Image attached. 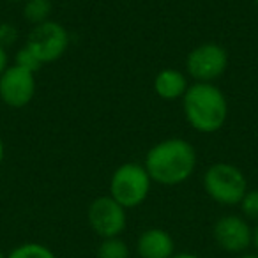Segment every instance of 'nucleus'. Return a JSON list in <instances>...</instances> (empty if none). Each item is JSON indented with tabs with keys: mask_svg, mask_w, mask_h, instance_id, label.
<instances>
[{
	"mask_svg": "<svg viewBox=\"0 0 258 258\" xmlns=\"http://www.w3.org/2000/svg\"><path fill=\"white\" fill-rule=\"evenodd\" d=\"M8 4H18V2H25V0H4Z\"/></svg>",
	"mask_w": 258,
	"mask_h": 258,
	"instance_id": "nucleus-23",
	"label": "nucleus"
},
{
	"mask_svg": "<svg viewBox=\"0 0 258 258\" xmlns=\"http://www.w3.org/2000/svg\"><path fill=\"white\" fill-rule=\"evenodd\" d=\"M180 101L187 124L202 135L218 133L228 120V99L216 83H191Z\"/></svg>",
	"mask_w": 258,
	"mask_h": 258,
	"instance_id": "nucleus-2",
	"label": "nucleus"
},
{
	"mask_svg": "<svg viewBox=\"0 0 258 258\" xmlns=\"http://www.w3.org/2000/svg\"><path fill=\"white\" fill-rule=\"evenodd\" d=\"M0 258H8V254H4L2 251H0Z\"/></svg>",
	"mask_w": 258,
	"mask_h": 258,
	"instance_id": "nucleus-24",
	"label": "nucleus"
},
{
	"mask_svg": "<svg viewBox=\"0 0 258 258\" xmlns=\"http://www.w3.org/2000/svg\"><path fill=\"white\" fill-rule=\"evenodd\" d=\"M253 247L256 249V253H258V223L254 225V228H253Z\"/></svg>",
	"mask_w": 258,
	"mask_h": 258,
	"instance_id": "nucleus-20",
	"label": "nucleus"
},
{
	"mask_svg": "<svg viewBox=\"0 0 258 258\" xmlns=\"http://www.w3.org/2000/svg\"><path fill=\"white\" fill-rule=\"evenodd\" d=\"M15 64L18 66V68L25 69V71H30L36 75L37 71H39L41 68H43V62L39 60V58L36 57V55L32 53V51L29 50V48L23 44L22 48H20L18 51H16V57H15Z\"/></svg>",
	"mask_w": 258,
	"mask_h": 258,
	"instance_id": "nucleus-16",
	"label": "nucleus"
},
{
	"mask_svg": "<svg viewBox=\"0 0 258 258\" xmlns=\"http://www.w3.org/2000/svg\"><path fill=\"white\" fill-rule=\"evenodd\" d=\"M242 218L247 221L258 223V189H247L239 204Z\"/></svg>",
	"mask_w": 258,
	"mask_h": 258,
	"instance_id": "nucleus-15",
	"label": "nucleus"
},
{
	"mask_svg": "<svg viewBox=\"0 0 258 258\" xmlns=\"http://www.w3.org/2000/svg\"><path fill=\"white\" fill-rule=\"evenodd\" d=\"M87 223L99 239L120 237L127 225V209L115 202L110 195H103L90 202Z\"/></svg>",
	"mask_w": 258,
	"mask_h": 258,
	"instance_id": "nucleus-7",
	"label": "nucleus"
},
{
	"mask_svg": "<svg viewBox=\"0 0 258 258\" xmlns=\"http://www.w3.org/2000/svg\"><path fill=\"white\" fill-rule=\"evenodd\" d=\"M189 80L187 75L180 69L165 68L154 76L152 82V89H154L156 96L163 101H177L182 99L186 90L189 89Z\"/></svg>",
	"mask_w": 258,
	"mask_h": 258,
	"instance_id": "nucleus-11",
	"label": "nucleus"
},
{
	"mask_svg": "<svg viewBox=\"0 0 258 258\" xmlns=\"http://www.w3.org/2000/svg\"><path fill=\"white\" fill-rule=\"evenodd\" d=\"M172 258H200V256H197L195 253H175Z\"/></svg>",
	"mask_w": 258,
	"mask_h": 258,
	"instance_id": "nucleus-21",
	"label": "nucleus"
},
{
	"mask_svg": "<svg viewBox=\"0 0 258 258\" xmlns=\"http://www.w3.org/2000/svg\"><path fill=\"white\" fill-rule=\"evenodd\" d=\"M8 258H57V254L41 242H23L16 246Z\"/></svg>",
	"mask_w": 258,
	"mask_h": 258,
	"instance_id": "nucleus-14",
	"label": "nucleus"
},
{
	"mask_svg": "<svg viewBox=\"0 0 258 258\" xmlns=\"http://www.w3.org/2000/svg\"><path fill=\"white\" fill-rule=\"evenodd\" d=\"M4 158H6V145H4V140L0 137V166L4 163Z\"/></svg>",
	"mask_w": 258,
	"mask_h": 258,
	"instance_id": "nucleus-19",
	"label": "nucleus"
},
{
	"mask_svg": "<svg viewBox=\"0 0 258 258\" xmlns=\"http://www.w3.org/2000/svg\"><path fill=\"white\" fill-rule=\"evenodd\" d=\"M53 4L51 0H25L22 8V16L30 27H36L51 20Z\"/></svg>",
	"mask_w": 258,
	"mask_h": 258,
	"instance_id": "nucleus-12",
	"label": "nucleus"
},
{
	"mask_svg": "<svg viewBox=\"0 0 258 258\" xmlns=\"http://www.w3.org/2000/svg\"><path fill=\"white\" fill-rule=\"evenodd\" d=\"M237 258H258V253H242Z\"/></svg>",
	"mask_w": 258,
	"mask_h": 258,
	"instance_id": "nucleus-22",
	"label": "nucleus"
},
{
	"mask_svg": "<svg viewBox=\"0 0 258 258\" xmlns=\"http://www.w3.org/2000/svg\"><path fill=\"white\" fill-rule=\"evenodd\" d=\"M36 75L16 64H9L0 75V101L9 108H25L36 96Z\"/></svg>",
	"mask_w": 258,
	"mask_h": 258,
	"instance_id": "nucleus-9",
	"label": "nucleus"
},
{
	"mask_svg": "<svg viewBox=\"0 0 258 258\" xmlns=\"http://www.w3.org/2000/svg\"><path fill=\"white\" fill-rule=\"evenodd\" d=\"M152 179L144 163H122L113 170L108 184V195L124 209H135L149 198Z\"/></svg>",
	"mask_w": 258,
	"mask_h": 258,
	"instance_id": "nucleus-3",
	"label": "nucleus"
},
{
	"mask_svg": "<svg viewBox=\"0 0 258 258\" xmlns=\"http://www.w3.org/2000/svg\"><path fill=\"white\" fill-rule=\"evenodd\" d=\"M212 239L225 253L242 254L253 246V228L239 214H225L212 226Z\"/></svg>",
	"mask_w": 258,
	"mask_h": 258,
	"instance_id": "nucleus-8",
	"label": "nucleus"
},
{
	"mask_svg": "<svg viewBox=\"0 0 258 258\" xmlns=\"http://www.w3.org/2000/svg\"><path fill=\"white\" fill-rule=\"evenodd\" d=\"M254 6H256V8H258V0H254Z\"/></svg>",
	"mask_w": 258,
	"mask_h": 258,
	"instance_id": "nucleus-25",
	"label": "nucleus"
},
{
	"mask_svg": "<svg viewBox=\"0 0 258 258\" xmlns=\"http://www.w3.org/2000/svg\"><path fill=\"white\" fill-rule=\"evenodd\" d=\"M228 51L218 43H202L186 55V75L198 83H214L228 69Z\"/></svg>",
	"mask_w": 258,
	"mask_h": 258,
	"instance_id": "nucleus-6",
	"label": "nucleus"
},
{
	"mask_svg": "<svg viewBox=\"0 0 258 258\" xmlns=\"http://www.w3.org/2000/svg\"><path fill=\"white\" fill-rule=\"evenodd\" d=\"M8 66H9V57H8V50L6 48H2L0 46V75L8 69Z\"/></svg>",
	"mask_w": 258,
	"mask_h": 258,
	"instance_id": "nucleus-18",
	"label": "nucleus"
},
{
	"mask_svg": "<svg viewBox=\"0 0 258 258\" xmlns=\"http://www.w3.org/2000/svg\"><path fill=\"white\" fill-rule=\"evenodd\" d=\"M71 43L69 32L62 23L48 20L32 27L27 34L25 46L44 64H53L66 55Z\"/></svg>",
	"mask_w": 258,
	"mask_h": 258,
	"instance_id": "nucleus-5",
	"label": "nucleus"
},
{
	"mask_svg": "<svg viewBox=\"0 0 258 258\" xmlns=\"http://www.w3.org/2000/svg\"><path fill=\"white\" fill-rule=\"evenodd\" d=\"M97 258H131V251L124 239L111 237V239H101L96 251Z\"/></svg>",
	"mask_w": 258,
	"mask_h": 258,
	"instance_id": "nucleus-13",
	"label": "nucleus"
},
{
	"mask_svg": "<svg viewBox=\"0 0 258 258\" xmlns=\"http://www.w3.org/2000/svg\"><path fill=\"white\" fill-rule=\"evenodd\" d=\"M137 253L140 258H172L175 254V240L163 228H147L137 239Z\"/></svg>",
	"mask_w": 258,
	"mask_h": 258,
	"instance_id": "nucleus-10",
	"label": "nucleus"
},
{
	"mask_svg": "<svg viewBox=\"0 0 258 258\" xmlns=\"http://www.w3.org/2000/svg\"><path fill=\"white\" fill-rule=\"evenodd\" d=\"M198 156L193 144L180 137L165 138L145 154L144 166L152 182L159 186H180L197 170Z\"/></svg>",
	"mask_w": 258,
	"mask_h": 258,
	"instance_id": "nucleus-1",
	"label": "nucleus"
},
{
	"mask_svg": "<svg viewBox=\"0 0 258 258\" xmlns=\"http://www.w3.org/2000/svg\"><path fill=\"white\" fill-rule=\"evenodd\" d=\"M18 41V30L13 23H0V46L8 50Z\"/></svg>",
	"mask_w": 258,
	"mask_h": 258,
	"instance_id": "nucleus-17",
	"label": "nucleus"
},
{
	"mask_svg": "<svg viewBox=\"0 0 258 258\" xmlns=\"http://www.w3.org/2000/svg\"><path fill=\"white\" fill-rule=\"evenodd\" d=\"M204 189L212 202L225 207L239 205L247 191V179L237 165L219 161L204 172Z\"/></svg>",
	"mask_w": 258,
	"mask_h": 258,
	"instance_id": "nucleus-4",
	"label": "nucleus"
}]
</instances>
